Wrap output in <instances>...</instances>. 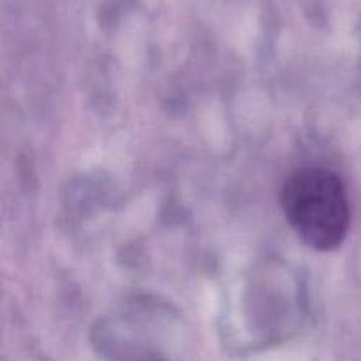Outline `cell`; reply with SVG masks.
Instances as JSON below:
<instances>
[{
	"label": "cell",
	"mask_w": 361,
	"mask_h": 361,
	"mask_svg": "<svg viewBox=\"0 0 361 361\" xmlns=\"http://www.w3.org/2000/svg\"><path fill=\"white\" fill-rule=\"evenodd\" d=\"M281 204L293 231L314 250H334L351 224L348 192L335 173L324 168L295 171L281 190Z\"/></svg>",
	"instance_id": "1"
}]
</instances>
